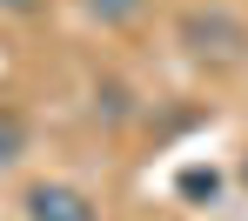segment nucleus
Returning a JSON list of instances; mask_svg holds the SVG:
<instances>
[{
  "instance_id": "obj_3",
  "label": "nucleus",
  "mask_w": 248,
  "mask_h": 221,
  "mask_svg": "<svg viewBox=\"0 0 248 221\" xmlns=\"http://www.w3.org/2000/svg\"><path fill=\"white\" fill-rule=\"evenodd\" d=\"M14 154H27V114L0 101V168H7Z\"/></svg>"
},
{
  "instance_id": "obj_6",
  "label": "nucleus",
  "mask_w": 248,
  "mask_h": 221,
  "mask_svg": "<svg viewBox=\"0 0 248 221\" xmlns=\"http://www.w3.org/2000/svg\"><path fill=\"white\" fill-rule=\"evenodd\" d=\"M41 0H0V14H34Z\"/></svg>"
},
{
  "instance_id": "obj_1",
  "label": "nucleus",
  "mask_w": 248,
  "mask_h": 221,
  "mask_svg": "<svg viewBox=\"0 0 248 221\" xmlns=\"http://www.w3.org/2000/svg\"><path fill=\"white\" fill-rule=\"evenodd\" d=\"M181 47H188L195 60H242L248 27L228 7H195V14H181Z\"/></svg>"
},
{
  "instance_id": "obj_2",
  "label": "nucleus",
  "mask_w": 248,
  "mask_h": 221,
  "mask_svg": "<svg viewBox=\"0 0 248 221\" xmlns=\"http://www.w3.org/2000/svg\"><path fill=\"white\" fill-rule=\"evenodd\" d=\"M20 208H27V221H101V201L74 181H34L20 194Z\"/></svg>"
},
{
  "instance_id": "obj_4",
  "label": "nucleus",
  "mask_w": 248,
  "mask_h": 221,
  "mask_svg": "<svg viewBox=\"0 0 248 221\" xmlns=\"http://www.w3.org/2000/svg\"><path fill=\"white\" fill-rule=\"evenodd\" d=\"M141 7H148V0H87V14H94L101 27H127V20H141Z\"/></svg>"
},
{
  "instance_id": "obj_5",
  "label": "nucleus",
  "mask_w": 248,
  "mask_h": 221,
  "mask_svg": "<svg viewBox=\"0 0 248 221\" xmlns=\"http://www.w3.org/2000/svg\"><path fill=\"white\" fill-rule=\"evenodd\" d=\"M215 188H221V181H215V168H188V175H181V194H215Z\"/></svg>"
}]
</instances>
